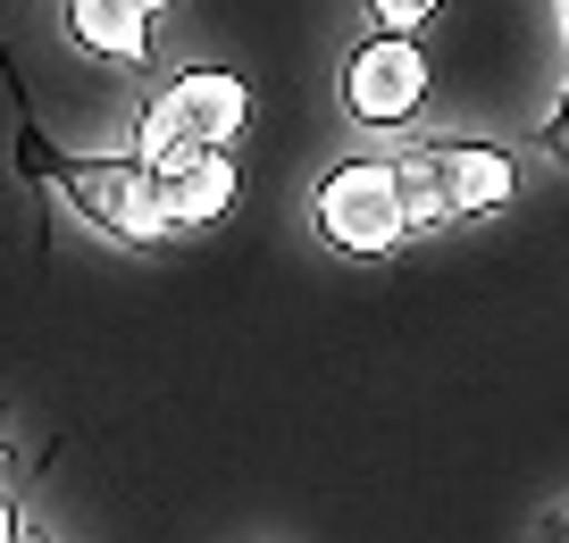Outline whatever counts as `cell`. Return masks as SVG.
<instances>
[{"instance_id":"cell-4","label":"cell","mask_w":569,"mask_h":543,"mask_svg":"<svg viewBox=\"0 0 569 543\" xmlns=\"http://www.w3.org/2000/svg\"><path fill=\"white\" fill-rule=\"evenodd\" d=\"M160 184H168V218H177L184 234L227 227V210L243 201V168H234V142H201V151H193V159H177Z\"/></svg>"},{"instance_id":"cell-11","label":"cell","mask_w":569,"mask_h":543,"mask_svg":"<svg viewBox=\"0 0 569 543\" xmlns=\"http://www.w3.org/2000/svg\"><path fill=\"white\" fill-rule=\"evenodd\" d=\"M545 151H552V159H569V92L552 101V118H545Z\"/></svg>"},{"instance_id":"cell-6","label":"cell","mask_w":569,"mask_h":543,"mask_svg":"<svg viewBox=\"0 0 569 543\" xmlns=\"http://www.w3.org/2000/svg\"><path fill=\"white\" fill-rule=\"evenodd\" d=\"M436 159H445V184H452L461 218H502L519 201V159L495 151V142H436Z\"/></svg>"},{"instance_id":"cell-2","label":"cell","mask_w":569,"mask_h":543,"mask_svg":"<svg viewBox=\"0 0 569 543\" xmlns=\"http://www.w3.org/2000/svg\"><path fill=\"white\" fill-rule=\"evenodd\" d=\"M310 227L319 243H336L343 260H386L410 243V210L393 184V159H336L310 184Z\"/></svg>"},{"instance_id":"cell-5","label":"cell","mask_w":569,"mask_h":543,"mask_svg":"<svg viewBox=\"0 0 569 543\" xmlns=\"http://www.w3.org/2000/svg\"><path fill=\"white\" fill-rule=\"evenodd\" d=\"M68 18V42L92 59H109V68H151V9L142 0H68L59 9Z\"/></svg>"},{"instance_id":"cell-13","label":"cell","mask_w":569,"mask_h":543,"mask_svg":"<svg viewBox=\"0 0 569 543\" xmlns=\"http://www.w3.org/2000/svg\"><path fill=\"white\" fill-rule=\"evenodd\" d=\"M142 9H151V18H177V0H142Z\"/></svg>"},{"instance_id":"cell-10","label":"cell","mask_w":569,"mask_h":543,"mask_svg":"<svg viewBox=\"0 0 569 543\" xmlns=\"http://www.w3.org/2000/svg\"><path fill=\"white\" fill-rule=\"evenodd\" d=\"M369 9V26H386V34H427V26L445 18V0H360Z\"/></svg>"},{"instance_id":"cell-14","label":"cell","mask_w":569,"mask_h":543,"mask_svg":"<svg viewBox=\"0 0 569 543\" xmlns=\"http://www.w3.org/2000/svg\"><path fill=\"white\" fill-rule=\"evenodd\" d=\"M552 535H569V519H552Z\"/></svg>"},{"instance_id":"cell-9","label":"cell","mask_w":569,"mask_h":543,"mask_svg":"<svg viewBox=\"0 0 569 543\" xmlns=\"http://www.w3.org/2000/svg\"><path fill=\"white\" fill-rule=\"evenodd\" d=\"M134 151L151 159V168H160V175L177 168V159H193V151H201V134H193V125H184V109L168 101V84L151 92V101H142V109H134Z\"/></svg>"},{"instance_id":"cell-7","label":"cell","mask_w":569,"mask_h":543,"mask_svg":"<svg viewBox=\"0 0 569 543\" xmlns=\"http://www.w3.org/2000/svg\"><path fill=\"white\" fill-rule=\"evenodd\" d=\"M168 101L184 109V125L201 142H243V125H251V84L234 68H184L168 84Z\"/></svg>"},{"instance_id":"cell-15","label":"cell","mask_w":569,"mask_h":543,"mask_svg":"<svg viewBox=\"0 0 569 543\" xmlns=\"http://www.w3.org/2000/svg\"><path fill=\"white\" fill-rule=\"evenodd\" d=\"M561 34H569V0H561Z\"/></svg>"},{"instance_id":"cell-3","label":"cell","mask_w":569,"mask_h":543,"mask_svg":"<svg viewBox=\"0 0 569 543\" xmlns=\"http://www.w3.org/2000/svg\"><path fill=\"white\" fill-rule=\"evenodd\" d=\"M427 92H436V59L419 51V34H386V26H369V34L352 42V59H343V118L369 125V134L410 125L427 109Z\"/></svg>"},{"instance_id":"cell-8","label":"cell","mask_w":569,"mask_h":543,"mask_svg":"<svg viewBox=\"0 0 569 543\" xmlns=\"http://www.w3.org/2000/svg\"><path fill=\"white\" fill-rule=\"evenodd\" d=\"M393 184H402V210H410V234H445L452 218V184H445V159H436V142L427 151H402L393 159Z\"/></svg>"},{"instance_id":"cell-12","label":"cell","mask_w":569,"mask_h":543,"mask_svg":"<svg viewBox=\"0 0 569 543\" xmlns=\"http://www.w3.org/2000/svg\"><path fill=\"white\" fill-rule=\"evenodd\" d=\"M18 526H26V519H18V502H9V493H0V543L18 535Z\"/></svg>"},{"instance_id":"cell-1","label":"cell","mask_w":569,"mask_h":543,"mask_svg":"<svg viewBox=\"0 0 569 543\" xmlns=\"http://www.w3.org/2000/svg\"><path fill=\"white\" fill-rule=\"evenodd\" d=\"M59 193L76 201V218H84L92 234H109V243L126 251H160L168 234H177V218H168V184L160 168L142 151H84V159H51Z\"/></svg>"}]
</instances>
